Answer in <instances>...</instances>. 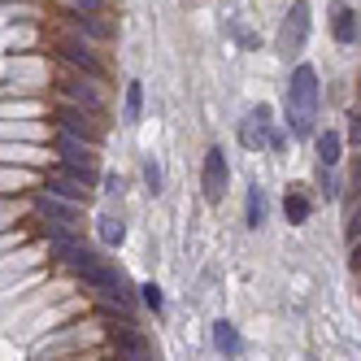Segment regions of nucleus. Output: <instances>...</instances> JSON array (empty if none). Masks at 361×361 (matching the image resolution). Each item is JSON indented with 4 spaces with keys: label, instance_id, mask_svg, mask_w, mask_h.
<instances>
[{
    "label": "nucleus",
    "instance_id": "5",
    "mask_svg": "<svg viewBox=\"0 0 361 361\" xmlns=\"http://www.w3.org/2000/svg\"><path fill=\"white\" fill-rule=\"evenodd\" d=\"M57 53H61L70 66H79V70H87V74H100V61H96V53H92V44H87V39H79V35L57 39Z\"/></svg>",
    "mask_w": 361,
    "mask_h": 361
},
{
    "label": "nucleus",
    "instance_id": "9",
    "mask_svg": "<svg viewBox=\"0 0 361 361\" xmlns=\"http://www.w3.org/2000/svg\"><path fill=\"white\" fill-rule=\"evenodd\" d=\"M61 92H66V96H74L79 105H87L92 114H100V105H105V100H100V92H96L87 79H61Z\"/></svg>",
    "mask_w": 361,
    "mask_h": 361
},
{
    "label": "nucleus",
    "instance_id": "4",
    "mask_svg": "<svg viewBox=\"0 0 361 361\" xmlns=\"http://www.w3.org/2000/svg\"><path fill=\"white\" fill-rule=\"evenodd\" d=\"M200 188H204V200H222V192H226V152H222V148H209V152H204Z\"/></svg>",
    "mask_w": 361,
    "mask_h": 361
},
{
    "label": "nucleus",
    "instance_id": "13",
    "mask_svg": "<svg viewBox=\"0 0 361 361\" xmlns=\"http://www.w3.org/2000/svg\"><path fill=\"white\" fill-rule=\"evenodd\" d=\"M214 344H218L226 357H240V348H244V344H240V331L231 326V322H214Z\"/></svg>",
    "mask_w": 361,
    "mask_h": 361
},
{
    "label": "nucleus",
    "instance_id": "12",
    "mask_svg": "<svg viewBox=\"0 0 361 361\" xmlns=\"http://www.w3.org/2000/svg\"><path fill=\"white\" fill-rule=\"evenodd\" d=\"M340 148H344L340 131H326V135H318V161H322V170L340 166Z\"/></svg>",
    "mask_w": 361,
    "mask_h": 361
},
{
    "label": "nucleus",
    "instance_id": "17",
    "mask_svg": "<svg viewBox=\"0 0 361 361\" xmlns=\"http://www.w3.org/2000/svg\"><path fill=\"white\" fill-rule=\"evenodd\" d=\"M122 235H126V231H122V222H118V218H100V240H105L109 248H114V244H122Z\"/></svg>",
    "mask_w": 361,
    "mask_h": 361
},
{
    "label": "nucleus",
    "instance_id": "25",
    "mask_svg": "<svg viewBox=\"0 0 361 361\" xmlns=\"http://www.w3.org/2000/svg\"><path fill=\"white\" fill-rule=\"evenodd\" d=\"M353 188H361V161H357V170H353Z\"/></svg>",
    "mask_w": 361,
    "mask_h": 361
},
{
    "label": "nucleus",
    "instance_id": "22",
    "mask_svg": "<svg viewBox=\"0 0 361 361\" xmlns=\"http://www.w3.org/2000/svg\"><path fill=\"white\" fill-rule=\"evenodd\" d=\"M348 266H353V270H357V274H361V240H357V244H353V257H348Z\"/></svg>",
    "mask_w": 361,
    "mask_h": 361
},
{
    "label": "nucleus",
    "instance_id": "18",
    "mask_svg": "<svg viewBox=\"0 0 361 361\" xmlns=\"http://www.w3.org/2000/svg\"><path fill=\"white\" fill-rule=\"evenodd\" d=\"M140 292H144L140 300H144V305L152 309V314H161V288H157V283H144V288H140Z\"/></svg>",
    "mask_w": 361,
    "mask_h": 361
},
{
    "label": "nucleus",
    "instance_id": "10",
    "mask_svg": "<svg viewBox=\"0 0 361 361\" xmlns=\"http://www.w3.org/2000/svg\"><path fill=\"white\" fill-rule=\"evenodd\" d=\"M283 214H288L292 226L309 222V214H314V200L305 196V188H292V192H288V200H283Z\"/></svg>",
    "mask_w": 361,
    "mask_h": 361
},
{
    "label": "nucleus",
    "instance_id": "21",
    "mask_svg": "<svg viewBox=\"0 0 361 361\" xmlns=\"http://www.w3.org/2000/svg\"><path fill=\"white\" fill-rule=\"evenodd\" d=\"M348 235H353V240H361V204H357V209H353V222H348Z\"/></svg>",
    "mask_w": 361,
    "mask_h": 361
},
{
    "label": "nucleus",
    "instance_id": "11",
    "mask_svg": "<svg viewBox=\"0 0 361 361\" xmlns=\"http://www.w3.org/2000/svg\"><path fill=\"white\" fill-rule=\"evenodd\" d=\"M48 196H61V200H87V183L79 178H48Z\"/></svg>",
    "mask_w": 361,
    "mask_h": 361
},
{
    "label": "nucleus",
    "instance_id": "3",
    "mask_svg": "<svg viewBox=\"0 0 361 361\" xmlns=\"http://www.w3.org/2000/svg\"><path fill=\"white\" fill-rule=\"evenodd\" d=\"M109 340H114V348H118V361H152V348H148V340L131 326V322H118V326H109Z\"/></svg>",
    "mask_w": 361,
    "mask_h": 361
},
{
    "label": "nucleus",
    "instance_id": "20",
    "mask_svg": "<svg viewBox=\"0 0 361 361\" xmlns=\"http://www.w3.org/2000/svg\"><path fill=\"white\" fill-rule=\"evenodd\" d=\"M348 118H353V122H348V140H353V144H361V109H357V114H348Z\"/></svg>",
    "mask_w": 361,
    "mask_h": 361
},
{
    "label": "nucleus",
    "instance_id": "14",
    "mask_svg": "<svg viewBox=\"0 0 361 361\" xmlns=\"http://www.w3.org/2000/svg\"><path fill=\"white\" fill-rule=\"evenodd\" d=\"M335 39H340V44H353L357 39V13L348 5L335 9Z\"/></svg>",
    "mask_w": 361,
    "mask_h": 361
},
{
    "label": "nucleus",
    "instance_id": "1",
    "mask_svg": "<svg viewBox=\"0 0 361 361\" xmlns=\"http://www.w3.org/2000/svg\"><path fill=\"white\" fill-rule=\"evenodd\" d=\"M314 118H318V70L296 66L292 83H288V122H292L296 135H309L314 131Z\"/></svg>",
    "mask_w": 361,
    "mask_h": 361
},
{
    "label": "nucleus",
    "instance_id": "23",
    "mask_svg": "<svg viewBox=\"0 0 361 361\" xmlns=\"http://www.w3.org/2000/svg\"><path fill=\"white\" fill-rule=\"evenodd\" d=\"M74 9H100V0H70Z\"/></svg>",
    "mask_w": 361,
    "mask_h": 361
},
{
    "label": "nucleus",
    "instance_id": "16",
    "mask_svg": "<svg viewBox=\"0 0 361 361\" xmlns=\"http://www.w3.org/2000/svg\"><path fill=\"white\" fill-rule=\"evenodd\" d=\"M140 109H144V87L131 83L126 87V122H140Z\"/></svg>",
    "mask_w": 361,
    "mask_h": 361
},
{
    "label": "nucleus",
    "instance_id": "6",
    "mask_svg": "<svg viewBox=\"0 0 361 361\" xmlns=\"http://www.w3.org/2000/svg\"><path fill=\"white\" fill-rule=\"evenodd\" d=\"M305 35H309V5H305V0H296V5H292V18L283 22V48L292 53V48L305 44Z\"/></svg>",
    "mask_w": 361,
    "mask_h": 361
},
{
    "label": "nucleus",
    "instance_id": "24",
    "mask_svg": "<svg viewBox=\"0 0 361 361\" xmlns=\"http://www.w3.org/2000/svg\"><path fill=\"white\" fill-rule=\"evenodd\" d=\"M18 240H22V235H0V252H5V248H13Z\"/></svg>",
    "mask_w": 361,
    "mask_h": 361
},
{
    "label": "nucleus",
    "instance_id": "7",
    "mask_svg": "<svg viewBox=\"0 0 361 361\" xmlns=\"http://www.w3.org/2000/svg\"><path fill=\"white\" fill-rule=\"evenodd\" d=\"M35 209H39V218H48L57 231L74 226V209H70V204H61L57 196H39V200H35Z\"/></svg>",
    "mask_w": 361,
    "mask_h": 361
},
{
    "label": "nucleus",
    "instance_id": "19",
    "mask_svg": "<svg viewBox=\"0 0 361 361\" xmlns=\"http://www.w3.org/2000/svg\"><path fill=\"white\" fill-rule=\"evenodd\" d=\"M144 178H148L152 192H161V166H157V161H144Z\"/></svg>",
    "mask_w": 361,
    "mask_h": 361
},
{
    "label": "nucleus",
    "instance_id": "8",
    "mask_svg": "<svg viewBox=\"0 0 361 361\" xmlns=\"http://www.w3.org/2000/svg\"><path fill=\"white\" fill-rule=\"evenodd\" d=\"M61 126H66V135L83 140V144L96 140V122H92L87 114H79V109H61Z\"/></svg>",
    "mask_w": 361,
    "mask_h": 361
},
{
    "label": "nucleus",
    "instance_id": "15",
    "mask_svg": "<svg viewBox=\"0 0 361 361\" xmlns=\"http://www.w3.org/2000/svg\"><path fill=\"white\" fill-rule=\"evenodd\" d=\"M266 209H270V204H266V192L252 188V192H248V226H262V222H266Z\"/></svg>",
    "mask_w": 361,
    "mask_h": 361
},
{
    "label": "nucleus",
    "instance_id": "2",
    "mask_svg": "<svg viewBox=\"0 0 361 361\" xmlns=\"http://www.w3.org/2000/svg\"><path fill=\"white\" fill-rule=\"evenodd\" d=\"M61 152H66V174H70V178H79V183H92V178H96V157H92V144H83V140L66 135V140H61Z\"/></svg>",
    "mask_w": 361,
    "mask_h": 361
}]
</instances>
